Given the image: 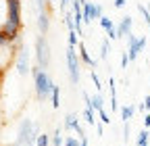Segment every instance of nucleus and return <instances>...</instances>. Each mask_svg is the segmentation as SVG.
<instances>
[{"mask_svg": "<svg viewBox=\"0 0 150 146\" xmlns=\"http://www.w3.org/2000/svg\"><path fill=\"white\" fill-rule=\"evenodd\" d=\"M31 75H33V86H35V96L38 100H46L50 94H52V88L56 86L52 82V77L46 73V69L42 67H31Z\"/></svg>", "mask_w": 150, "mask_h": 146, "instance_id": "obj_1", "label": "nucleus"}, {"mask_svg": "<svg viewBox=\"0 0 150 146\" xmlns=\"http://www.w3.org/2000/svg\"><path fill=\"white\" fill-rule=\"evenodd\" d=\"M40 136V127L38 123L33 125L29 119H23L21 125H19V132H17V140L13 146H29V144H35V138Z\"/></svg>", "mask_w": 150, "mask_h": 146, "instance_id": "obj_2", "label": "nucleus"}, {"mask_svg": "<svg viewBox=\"0 0 150 146\" xmlns=\"http://www.w3.org/2000/svg\"><path fill=\"white\" fill-rule=\"evenodd\" d=\"M6 25L23 29V21H21V0H6Z\"/></svg>", "mask_w": 150, "mask_h": 146, "instance_id": "obj_3", "label": "nucleus"}, {"mask_svg": "<svg viewBox=\"0 0 150 146\" xmlns=\"http://www.w3.org/2000/svg\"><path fill=\"white\" fill-rule=\"evenodd\" d=\"M35 63L42 69H46L50 63V44L46 40V35H38L35 38Z\"/></svg>", "mask_w": 150, "mask_h": 146, "instance_id": "obj_4", "label": "nucleus"}, {"mask_svg": "<svg viewBox=\"0 0 150 146\" xmlns=\"http://www.w3.org/2000/svg\"><path fill=\"white\" fill-rule=\"evenodd\" d=\"M15 67H17V73L19 75H27L31 71L29 67V50L21 44V40L17 42V57H15Z\"/></svg>", "mask_w": 150, "mask_h": 146, "instance_id": "obj_5", "label": "nucleus"}, {"mask_svg": "<svg viewBox=\"0 0 150 146\" xmlns=\"http://www.w3.org/2000/svg\"><path fill=\"white\" fill-rule=\"evenodd\" d=\"M67 69H69L71 84H79V77H81V73H79V57H77V52H75V48H71V46H67Z\"/></svg>", "mask_w": 150, "mask_h": 146, "instance_id": "obj_6", "label": "nucleus"}, {"mask_svg": "<svg viewBox=\"0 0 150 146\" xmlns=\"http://www.w3.org/2000/svg\"><path fill=\"white\" fill-rule=\"evenodd\" d=\"M127 44H129V48H127L129 61H136L140 57V52L144 50V46H146V38H136L134 33H129L127 35Z\"/></svg>", "mask_w": 150, "mask_h": 146, "instance_id": "obj_7", "label": "nucleus"}, {"mask_svg": "<svg viewBox=\"0 0 150 146\" xmlns=\"http://www.w3.org/2000/svg\"><path fill=\"white\" fill-rule=\"evenodd\" d=\"M15 52H17V44H8V46H0V71H6L13 61H15Z\"/></svg>", "mask_w": 150, "mask_h": 146, "instance_id": "obj_8", "label": "nucleus"}, {"mask_svg": "<svg viewBox=\"0 0 150 146\" xmlns=\"http://www.w3.org/2000/svg\"><path fill=\"white\" fill-rule=\"evenodd\" d=\"M65 127H67V130H75V132L79 134V138L88 136V134L83 132V127L79 125V119H77V115H75V113H69V115L65 117Z\"/></svg>", "mask_w": 150, "mask_h": 146, "instance_id": "obj_9", "label": "nucleus"}, {"mask_svg": "<svg viewBox=\"0 0 150 146\" xmlns=\"http://www.w3.org/2000/svg\"><path fill=\"white\" fill-rule=\"evenodd\" d=\"M35 25H38L40 35H46L48 29H50V15L46 11H40V13H38V19H35Z\"/></svg>", "mask_w": 150, "mask_h": 146, "instance_id": "obj_10", "label": "nucleus"}, {"mask_svg": "<svg viewBox=\"0 0 150 146\" xmlns=\"http://www.w3.org/2000/svg\"><path fill=\"white\" fill-rule=\"evenodd\" d=\"M131 25H134V19L127 15V17H123V19L119 21V25L115 27V31H117V38H123V35H129L131 33Z\"/></svg>", "mask_w": 150, "mask_h": 146, "instance_id": "obj_11", "label": "nucleus"}, {"mask_svg": "<svg viewBox=\"0 0 150 146\" xmlns=\"http://www.w3.org/2000/svg\"><path fill=\"white\" fill-rule=\"evenodd\" d=\"M77 57H79V61H81V63H86L88 67H96V61H94L90 54H88V50H86V44H83V42H79V44H77Z\"/></svg>", "mask_w": 150, "mask_h": 146, "instance_id": "obj_12", "label": "nucleus"}, {"mask_svg": "<svg viewBox=\"0 0 150 146\" xmlns=\"http://www.w3.org/2000/svg\"><path fill=\"white\" fill-rule=\"evenodd\" d=\"M81 19H83L86 23L94 21V2H86V4L81 6Z\"/></svg>", "mask_w": 150, "mask_h": 146, "instance_id": "obj_13", "label": "nucleus"}, {"mask_svg": "<svg viewBox=\"0 0 150 146\" xmlns=\"http://www.w3.org/2000/svg\"><path fill=\"white\" fill-rule=\"evenodd\" d=\"M108 88H110V108L117 111V88H115V77H108Z\"/></svg>", "mask_w": 150, "mask_h": 146, "instance_id": "obj_14", "label": "nucleus"}, {"mask_svg": "<svg viewBox=\"0 0 150 146\" xmlns=\"http://www.w3.org/2000/svg\"><path fill=\"white\" fill-rule=\"evenodd\" d=\"M90 102H92V108H94L96 113L104 108V98H102V94H94V96H90Z\"/></svg>", "mask_w": 150, "mask_h": 146, "instance_id": "obj_15", "label": "nucleus"}, {"mask_svg": "<svg viewBox=\"0 0 150 146\" xmlns=\"http://www.w3.org/2000/svg\"><path fill=\"white\" fill-rule=\"evenodd\" d=\"M50 100H52V108H59V106H61V88H59V86H54V88H52Z\"/></svg>", "mask_w": 150, "mask_h": 146, "instance_id": "obj_16", "label": "nucleus"}, {"mask_svg": "<svg viewBox=\"0 0 150 146\" xmlns=\"http://www.w3.org/2000/svg\"><path fill=\"white\" fill-rule=\"evenodd\" d=\"M134 111H136V106H123L121 108V119H123V123H129V119L134 117Z\"/></svg>", "mask_w": 150, "mask_h": 146, "instance_id": "obj_17", "label": "nucleus"}, {"mask_svg": "<svg viewBox=\"0 0 150 146\" xmlns=\"http://www.w3.org/2000/svg\"><path fill=\"white\" fill-rule=\"evenodd\" d=\"M148 142H150V132L148 130H142L138 134V146H148Z\"/></svg>", "mask_w": 150, "mask_h": 146, "instance_id": "obj_18", "label": "nucleus"}, {"mask_svg": "<svg viewBox=\"0 0 150 146\" xmlns=\"http://www.w3.org/2000/svg\"><path fill=\"white\" fill-rule=\"evenodd\" d=\"M98 21H100V27H102V29H104L106 33H108L110 29H115V23H112V21L108 19V17H100Z\"/></svg>", "mask_w": 150, "mask_h": 146, "instance_id": "obj_19", "label": "nucleus"}, {"mask_svg": "<svg viewBox=\"0 0 150 146\" xmlns=\"http://www.w3.org/2000/svg\"><path fill=\"white\" fill-rule=\"evenodd\" d=\"M52 146H63V130L61 127H56V132L52 136Z\"/></svg>", "mask_w": 150, "mask_h": 146, "instance_id": "obj_20", "label": "nucleus"}, {"mask_svg": "<svg viewBox=\"0 0 150 146\" xmlns=\"http://www.w3.org/2000/svg\"><path fill=\"white\" fill-rule=\"evenodd\" d=\"M90 77H92V82H94V86H96V90H98V94H102V82H100V77L96 75V71H90Z\"/></svg>", "mask_w": 150, "mask_h": 146, "instance_id": "obj_21", "label": "nucleus"}, {"mask_svg": "<svg viewBox=\"0 0 150 146\" xmlns=\"http://www.w3.org/2000/svg\"><path fill=\"white\" fill-rule=\"evenodd\" d=\"M108 48H110V40L106 38V40H102V46H100V59L102 61L108 57Z\"/></svg>", "mask_w": 150, "mask_h": 146, "instance_id": "obj_22", "label": "nucleus"}, {"mask_svg": "<svg viewBox=\"0 0 150 146\" xmlns=\"http://www.w3.org/2000/svg\"><path fill=\"white\" fill-rule=\"evenodd\" d=\"M50 144V136L48 134H40L35 138V146H48Z\"/></svg>", "mask_w": 150, "mask_h": 146, "instance_id": "obj_23", "label": "nucleus"}, {"mask_svg": "<svg viewBox=\"0 0 150 146\" xmlns=\"http://www.w3.org/2000/svg\"><path fill=\"white\" fill-rule=\"evenodd\" d=\"M83 117H86V121L90 123V125H96V117H94V108H86V113H83Z\"/></svg>", "mask_w": 150, "mask_h": 146, "instance_id": "obj_24", "label": "nucleus"}, {"mask_svg": "<svg viewBox=\"0 0 150 146\" xmlns=\"http://www.w3.org/2000/svg\"><path fill=\"white\" fill-rule=\"evenodd\" d=\"M138 11L142 13V17H144V21H146V25H150V11L144 6V4H138Z\"/></svg>", "mask_w": 150, "mask_h": 146, "instance_id": "obj_25", "label": "nucleus"}, {"mask_svg": "<svg viewBox=\"0 0 150 146\" xmlns=\"http://www.w3.org/2000/svg\"><path fill=\"white\" fill-rule=\"evenodd\" d=\"M77 44H79V35L75 33V31H69V46H71V48H75Z\"/></svg>", "mask_w": 150, "mask_h": 146, "instance_id": "obj_26", "label": "nucleus"}, {"mask_svg": "<svg viewBox=\"0 0 150 146\" xmlns=\"http://www.w3.org/2000/svg\"><path fill=\"white\" fill-rule=\"evenodd\" d=\"M63 144H65V146H79V140L73 138V136H67V138L63 140Z\"/></svg>", "mask_w": 150, "mask_h": 146, "instance_id": "obj_27", "label": "nucleus"}, {"mask_svg": "<svg viewBox=\"0 0 150 146\" xmlns=\"http://www.w3.org/2000/svg\"><path fill=\"white\" fill-rule=\"evenodd\" d=\"M98 117H100V123H110V117L106 115L104 108H102V111H98Z\"/></svg>", "mask_w": 150, "mask_h": 146, "instance_id": "obj_28", "label": "nucleus"}, {"mask_svg": "<svg viewBox=\"0 0 150 146\" xmlns=\"http://www.w3.org/2000/svg\"><path fill=\"white\" fill-rule=\"evenodd\" d=\"M100 17H102V6L94 4V19H100Z\"/></svg>", "mask_w": 150, "mask_h": 146, "instance_id": "obj_29", "label": "nucleus"}, {"mask_svg": "<svg viewBox=\"0 0 150 146\" xmlns=\"http://www.w3.org/2000/svg\"><path fill=\"white\" fill-rule=\"evenodd\" d=\"M127 65H129V57H127V52H123V57H121V67L125 69Z\"/></svg>", "mask_w": 150, "mask_h": 146, "instance_id": "obj_30", "label": "nucleus"}, {"mask_svg": "<svg viewBox=\"0 0 150 146\" xmlns=\"http://www.w3.org/2000/svg\"><path fill=\"white\" fill-rule=\"evenodd\" d=\"M127 2H125V0H115V2H112V6H115V9H123Z\"/></svg>", "mask_w": 150, "mask_h": 146, "instance_id": "obj_31", "label": "nucleus"}, {"mask_svg": "<svg viewBox=\"0 0 150 146\" xmlns=\"http://www.w3.org/2000/svg\"><path fill=\"white\" fill-rule=\"evenodd\" d=\"M123 138H125V142L129 140V123H125V127H123Z\"/></svg>", "mask_w": 150, "mask_h": 146, "instance_id": "obj_32", "label": "nucleus"}, {"mask_svg": "<svg viewBox=\"0 0 150 146\" xmlns=\"http://www.w3.org/2000/svg\"><path fill=\"white\" fill-rule=\"evenodd\" d=\"M144 111H148V113H150V96H146V98H144Z\"/></svg>", "mask_w": 150, "mask_h": 146, "instance_id": "obj_33", "label": "nucleus"}, {"mask_svg": "<svg viewBox=\"0 0 150 146\" xmlns=\"http://www.w3.org/2000/svg\"><path fill=\"white\" fill-rule=\"evenodd\" d=\"M150 127V113H146V117H144V130H148Z\"/></svg>", "mask_w": 150, "mask_h": 146, "instance_id": "obj_34", "label": "nucleus"}, {"mask_svg": "<svg viewBox=\"0 0 150 146\" xmlns=\"http://www.w3.org/2000/svg\"><path fill=\"white\" fill-rule=\"evenodd\" d=\"M79 146H88V136H83V138H79Z\"/></svg>", "mask_w": 150, "mask_h": 146, "instance_id": "obj_35", "label": "nucleus"}, {"mask_svg": "<svg viewBox=\"0 0 150 146\" xmlns=\"http://www.w3.org/2000/svg\"><path fill=\"white\" fill-rule=\"evenodd\" d=\"M67 2H69V0H59V4H61V9H63V11L67 9Z\"/></svg>", "mask_w": 150, "mask_h": 146, "instance_id": "obj_36", "label": "nucleus"}, {"mask_svg": "<svg viewBox=\"0 0 150 146\" xmlns=\"http://www.w3.org/2000/svg\"><path fill=\"white\" fill-rule=\"evenodd\" d=\"M96 127H98V134L102 136V123H100V121H96Z\"/></svg>", "mask_w": 150, "mask_h": 146, "instance_id": "obj_37", "label": "nucleus"}, {"mask_svg": "<svg viewBox=\"0 0 150 146\" xmlns=\"http://www.w3.org/2000/svg\"><path fill=\"white\" fill-rule=\"evenodd\" d=\"M2 79H4V71H0V86H2Z\"/></svg>", "mask_w": 150, "mask_h": 146, "instance_id": "obj_38", "label": "nucleus"}, {"mask_svg": "<svg viewBox=\"0 0 150 146\" xmlns=\"http://www.w3.org/2000/svg\"><path fill=\"white\" fill-rule=\"evenodd\" d=\"M79 2H81V6H83V4H86V2H88V0H79Z\"/></svg>", "mask_w": 150, "mask_h": 146, "instance_id": "obj_39", "label": "nucleus"}, {"mask_svg": "<svg viewBox=\"0 0 150 146\" xmlns=\"http://www.w3.org/2000/svg\"><path fill=\"white\" fill-rule=\"evenodd\" d=\"M48 2H56V0H48Z\"/></svg>", "mask_w": 150, "mask_h": 146, "instance_id": "obj_40", "label": "nucleus"}]
</instances>
